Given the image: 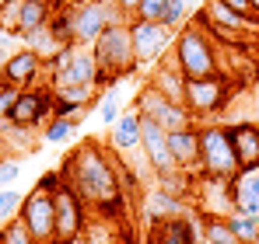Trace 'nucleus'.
I'll return each mask as SVG.
<instances>
[{
    "instance_id": "4",
    "label": "nucleus",
    "mask_w": 259,
    "mask_h": 244,
    "mask_svg": "<svg viewBox=\"0 0 259 244\" xmlns=\"http://www.w3.org/2000/svg\"><path fill=\"white\" fill-rule=\"evenodd\" d=\"M200 171L214 178H235L242 164L235 157V143L224 122H207L200 126Z\"/></svg>"
},
{
    "instance_id": "18",
    "label": "nucleus",
    "mask_w": 259,
    "mask_h": 244,
    "mask_svg": "<svg viewBox=\"0 0 259 244\" xmlns=\"http://www.w3.org/2000/svg\"><path fill=\"white\" fill-rule=\"evenodd\" d=\"M168 147H172V157L179 164V171H186V174L200 171V129H193V126L172 129L168 133Z\"/></svg>"
},
{
    "instance_id": "28",
    "label": "nucleus",
    "mask_w": 259,
    "mask_h": 244,
    "mask_svg": "<svg viewBox=\"0 0 259 244\" xmlns=\"http://www.w3.org/2000/svg\"><path fill=\"white\" fill-rule=\"evenodd\" d=\"M74 136V119H63V115H53L42 129V143H67Z\"/></svg>"
},
{
    "instance_id": "2",
    "label": "nucleus",
    "mask_w": 259,
    "mask_h": 244,
    "mask_svg": "<svg viewBox=\"0 0 259 244\" xmlns=\"http://www.w3.org/2000/svg\"><path fill=\"white\" fill-rule=\"evenodd\" d=\"M91 56L98 63V87L102 84H116L137 67V52H133V35H130V21H112L98 39L91 42Z\"/></svg>"
},
{
    "instance_id": "9",
    "label": "nucleus",
    "mask_w": 259,
    "mask_h": 244,
    "mask_svg": "<svg viewBox=\"0 0 259 244\" xmlns=\"http://www.w3.org/2000/svg\"><path fill=\"white\" fill-rule=\"evenodd\" d=\"M18 216H21V223L28 227V234H32L35 244H53L56 241V213H53V192H49V189L35 185V189L25 196Z\"/></svg>"
},
{
    "instance_id": "7",
    "label": "nucleus",
    "mask_w": 259,
    "mask_h": 244,
    "mask_svg": "<svg viewBox=\"0 0 259 244\" xmlns=\"http://www.w3.org/2000/svg\"><path fill=\"white\" fill-rule=\"evenodd\" d=\"M130 35H133V52L137 63H158L172 52L175 32L165 21H144V18H130Z\"/></svg>"
},
{
    "instance_id": "10",
    "label": "nucleus",
    "mask_w": 259,
    "mask_h": 244,
    "mask_svg": "<svg viewBox=\"0 0 259 244\" xmlns=\"http://www.w3.org/2000/svg\"><path fill=\"white\" fill-rule=\"evenodd\" d=\"M53 213H56V237H60V241H74V237L84 234L88 203L67 185V181H60L56 192H53Z\"/></svg>"
},
{
    "instance_id": "21",
    "label": "nucleus",
    "mask_w": 259,
    "mask_h": 244,
    "mask_svg": "<svg viewBox=\"0 0 259 244\" xmlns=\"http://www.w3.org/2000/svg\"><path fill=\"white\" fill-rule=\"evenodd\" d=\"M112 133H109V140H112V150L116 154H133L137 147H140V136H144V129H140V112L133 108V112H123L116 126H109Z\"/></svg>"
},
{
    "instance_id": "14",
    "label": "nucleus",
    "mask_w": 259,
    "mask_h": 244,
    "mask_svg": "<svg viewBox=\"0 0 259 244\" xmlns=\"http://www.w3.org/2000/svg\"><path fill=\"white\" fill-rule=\"evenodd\" d=\"M200 213H203V216H231V213H235L231 178L203 174V181H200Z\"/></svg>"
},
{
    "instance_id": "38",
    "label": "nucleus",
    "mask_w": 259,
    "mask_h": 244,
    "mask_svg": "<svg viewBox=\"0 0 259 244\" xmlns=\"http://www.w3.org/2000/svg\"><path fill=\"white\" fill-rule=\"evenodd\" d=\"M144 0H119V11L126 14V18H137V7H140Z\"/></svg>"
},
{
    "instance_id": "45",
    "label": "nucleus",
    "mask_w": 259,
    "mask_h": 244,
    "mask_svg": "<svg viewBox=\"0 0 259 244\" xmlns=\"http://www.w3.org/2000/svg\"><path fill=\"white\" fill-rule=\"evenodd\" d=\"M0 230H4V227H0Z\"/></svg>"
},
{
    "instance_id": "8",
    "label": "nucleus",
    "mask_w": 259,
    "mask_h": 244,
    "mask_svg": "<svg viewBox=\"0 0 259 244\" xmlns=\"http://www.w3.org/2000/svg\"><path fill=\"white\" fill-rule=\"evenodd\" d=\"M133 101H137V112H140L144 119H154L158 126H165L168 133H172V129H186V126H193L189 108L179 105V101H172L168 94H161V91L151 87V84H144V87L137 91Z\"/></svg>"
},
{
    "instance_id": "19",
    "label": "nucleus",
    "mask_w": 259,
    "mask_h": 244,
    "mask_svg": "<svg viewBox=\"0 0 259 244\" xmlns=\"http://www.w3.org/2000/svg\"><path fill=\"white\" fill-rule=\"evenodd\" d=\"M144 244H196V223L186 216H168V220H154L147 230Z\"/></svg>"
},
{
    "instance_id": "40",
    "label": "nucleus",
    "mask_w": 259,
    "mask_h": 244,
    "mask_svg": "<svg viewBox=\"0 0 259 244\" xmlns=\"http://www.w3.org/2000/svg\"><path fill=\"white\" fill-rule=\"evenodd\" d=\"M67 7H77V4H88V0H63Z\"/></svg>"
},
{
    "instance_id": "31",
    "label": "nucleus",
    "mask_w": 259,
    "mask_h": 244,
    "mask_svg": "<svg viewBox=\"0 0 259 244\" xmlns=\"http://www.w3.org/2000/svg\"><path fill=\"white\" fill-rule=\"evenodd\" d=\"M0 244H35V241H32V234H28V227L21 223V216H14L11 223H4Z\"/></svg>"
},
{
    "instance_id": "35",
    "label": "nucleus",
    "mask_w": 259,
    "mask_h": 244,
    "mask_svg": "<svg viewBox=\"0 0 259 244\" xmlns=\"http://www.w3.org/2000/svg\"><path fill=\"white\" fill-rule=\"evenodd\" d=\"M18 181V161H0V189H7V185H14Z\"/></svg>"
},
{
    "instance_id": "5",
    "label": "nucleus",
    "mask_w": 259,
    "mask_h": 244,
    "mask_svg": "<svg viewBox=\"0 0 259 244\" xmlns=\"http://www.w3.org/2000/svg\"><path fill=\"white\" fill-rule=\"evenodd\" d=\"M231 101V77L214 74V77H186V98L182 105L189 108L193 119H207V115H224Z\"/></svg>"
},
{
    "instance_id": "43",
    "label": "nucleus",
    "mask_w": 259,
    "mask_h": 244,
    "mask_svg": "<svg viewBox=\"0 0 259 244\" xmlns=\"http://www.w3.org/2000/svg\"><path fill=\"white\" fill-rule=\"evenodd\" d=\"M105 4H116V7H119V0H105Z\"/></svg>"
},
{
    "instance_id": "30",
    "label": "nucleus",
    "mask_w": 259,
    "mask_h": 244,
    "mask_svg": "<svg viewBox=\"0 0 259 244\" xmlns=\"http://www.w3.org/2000/svg\"><path fill=\"white\" fill-rule=\"evenodd\" d=\"M189 0H168V7H165V14H161V21L172 28V32H179V28H186L189 25Z\"/></svg>"
},
{
    "instance_id": "12",
    "label": "nucleus",
    "mask_w": 259,
    "mask_h": 244,
    "mask_svg": "<svg viewBox=\"0 0 259 244\" xmlns=\"http://www.w3.org/2000/svg\"><path fill=\"white\" fill-rule=\"evenodd\" d=\"M53 105H56V98L49 94V91H18V98H14V105H11V112H7V119L14 122V126H39V122L53 112Z\"/></svg>"
},
{
    "instance_id": "25",
    "label": "nucleus",
    "mask_w": 259,
    "mask_h": 244,
    "mask_svg": "<svg viewBox=\"0 0 259 244\" xmlns=\"http://www.w3.org/2000/svg\"><path fill=\"white\" fill-rule=\"evenodd\" d=\"M21 39H25V49H32L42 63H49V59L67 45V42H60L56 35H53V28H49V25H46V28H35V32H28V35H21Z\"/></svg>"
},
{
    "instance_id": "37",
    "label": "nucleus",
    "mask_w": 259,
    "mask_h": 244,
    "mask_svg": "<svg viewBox=\"0 0 259 244\" xmlns=\"http://www.w3.org/2000/svg\"><path fill=\"white\" fill-rule=\"evenodd\" d=\"M224 4L235 7V11H242V14H256V11H252V0H224ZM256 18H259V14H256Z\"/></svg>"
},
{
    "instance_id": "15",
    "label": "nucleus",
    "mask_w": 259,
    "mask_h": 244,
    "mask_svg": "<svg viewBox=\"0 0 259 244\" xmlns=\"http://www.w3.org/2000/svg\"><path fill=\"white\" fill-rule=\"evenodd\" d=\"M196 18H200V21H207V25L235 28V32H252V28H259V18H256V14H242V11L228 7L224 0H207V4L196 11Z\"/></svg>"
},
{
    "instance_id": "13",
    "label": "nucleus",
    "mask_w": 259,
    "mask_h": 244,
    "mask_svg": "<svg viewBox=\"0 0 259 244\" xmlns=\"http://www.w3.org/2000/svg\"><path fill=\"white\" fill-rule=\"evenodd\" d=\"M39 74H42V59H39V56H35L32 49H18L14 56H7V59H4V70H0V84L25 91V87H32V84L39 81Z\"/></svg>"
},
{
    "instance_id": "11",
    "label": "nucleus",
    "mask_w": 259,
    "mask_h": 244,
    "mask_svg": "<svg viewBox=\"0 0 259 244\" xmlns=\"http://www.w3.org/2000/svg\"><path fill=\"white\" fill-rule=\"evenodd\" d=\"M140 129H144L140 147H144L147 161H151V167H154V174L161 178V174L179 171V164H175V157H172V147H168V129L158 126L154 119H144V115H140Z\"/></svg>"
},
{
    "instance_id": "16",
    "label": "nucleus",
    "mask_w": 259,
    "mask_h": 244,
    "mask_svg": "<svg viewBox=\"0 0 259 244\" xmlns=\"http://www.w3.org/2000/svg\"><path fill=\"white\" fill-rule=\"evenodd\" d=\"M228 133H231L235 157L242 164V171H259V122H235V126H228Z\"/></svg>"
},
{
    "instance_id": "44",
    "label": "nucleus",
    "mask_w": 259,
    "mask_h": 244,
    "mask_svg": "<svg viewBox=\"0 0 259 244\" xmlns=\"http://www.w3.org/2000/svg\"><path fill=\"white\" fill-rule=\"evenodd\" d=\"M252 244H259V241H252Z\"/></svg>"
},
{
    "instance_id": "1",
    "label": "nucleus",
    "mask_w": 259,
    "mask_h": 244,
    "mask_svg": "<svg viewBox=\"0 0 259 244\" xmlns=\"http://www.w3.org/2000/svg\"><path fill=\"white\" fill-rule=\"evenodd\" d=\"M63 181L84 199L88 206H105V203H116L123 199V174L119 167L112 164L109 154H102V147L95 140L81 143L77 150L67 154V161L60 167Z\"/></svg>"
},
{
    "instance_id": "24",
    "label": "nucleus",
    "mask_w": 259,
    "mask_h": 244,
    "mask_svg": "<svg viewBox=\"0 0 259 244\" xmlns=\"http://www.w3.org/2000/svg\"><path fill=\"white\" fill-rule=\"evenodd\" d=\"M53 18L49 0H21V18H18V35H28L35 28H46Z\"/></svg>"
},
{
    "instance_id": "34",
    "label": "nucleus",
    "mask_w": 259,
    "mask_h": 244,
    "mask_svg": "<svg viewBox=\"0 0 259 244\" xmlns=\"http://www.w3.org/2000/svg\"><path fill=\"white\" fill-rule=\"evenodd\" d=\"M165 7H168V0H144V4L137 7V18H144V21H161Z\"/></svg>"
},
{
    "instance_id": "3",
    "label": "nucleus",
    "mask_w": 259,
    "mask_h": 244,
    "mask_svg": "<svg viewBox=\"0 0 259 244\" xmlns=\"http://www.w3.org/2000/svg\"><path fill=\"white\" fill-rule=\"evenodd\" d=\"M172 56L179 63V70L186 77H214L221 74V63H217V42L207 35L203 25H186L175 32L172 42Z\"/></svg>"
},
{
    "instance_id": "32",
    "label": "nucleus",
    "mask_w": 259,
    "mask_h": 244,
    "mask_svg": "<svg viewBox=\"0 0 259 244\" xmlns=\"http://www.w3.org/2000/svg\"><path fill=\"white\" fill-rule=\"evenodd\" d=\"M18 18H21V0H4L0 4V28L18 35Z\"/></svg>"
},
{
    "instance_id": "6",
    "label": "nucleus",
    "mask_w": 259,
    "mask_h": 244,
    "mask_svg": "<svg viewBox=\"0 0 259 244\" xmlns=\"http://www.w3.org/2000/svg\"><path fill=\"white\" fill-rule=\"evenodd\" d=\"M67 11H70V39L77 45H91L112 21L126 18L116 4H105V0H88V4L67 7Z\"/></svg>"
},
{
    "instance_id": "23",
    "label": "nucleus",
    "mask_w": 259,
    "mask_h": 244,
    "mask_svg": "<svg viewBox=\"0 0 259 244\" xmlns=\"http://www.w3.org/2000/svg\"><path fill=\"white\" fill-rule=\"evenodd\" d=\"M144 213H147V220L154 223V220H168V216H182L186 213V203L172 196V192H165V189H154L151 196H147V203H144Z\"/></svg>"
},
{
    "instance_id": "36",
    "label": "nucleus",
    "mask_w": 259,
    "mask_h": 244,
    "mask_svg": "<svg viewBox=\"0 0 259 244\" xmlns=\"http://www.w3.org/2000/svg\"><path fill=\"white\" fill-rule=\"evenodd\" d=\"M14 98H18V87L0 84V119H7V112H11V105H14Z\"/></svg>"
},
{
    "instance_id": "42",
    "label": "nucleus",
    "mask_w": 259,
    "mask_h": 244,
    "mask_svg": "<svg viewBox=\"0 0 259 244\" xmlns=\"http://www.w3.org/2000/svg\"><path fill=\"white\" fill-rule=\"evenodd\" d=\"M252 11H256V14H259V0H252Z\"/></svg>"
},
{
    "instance_id": "29",
    "label": "nucleus",
    "mask_w": 259,
    "mask_h": 244,
    "mask_svg": "<svg viewBox=\"0 0 259 244\" xmlns=\"http://www.w3.org/2000/svg\"><path fill=\"white\" fill-rule=\"evenodd\" d=\"M119 101H123V98H119L116 87L102 91V98H98V119L105 122V126H116V119L123 115V112H119Z\"/></svg>"
},
{
    "instance_id": "20",
    "label": "nucleus",
    "mask_w": 259,
    "mask_h": 244,
    "mask_svg": "<svg viewBox=\"0 0 259 244\" xmlns=\"http://www.w3.org/2000/svg\"><path fill=\"white\" fill-rule=\"evenodd\" d=\"M151 87H158L161 94H168L172 101L182 105V98H186V74L179 70V63H175V56L168 52L165 59H158L154 63V70H151V77H147Z\"/></svg>"
},
{
    "instance_id": "26",
    "label": "nucleus",
    "mask_w": 259,
    "mask_h": 244,
    "mask_svg": "<svg viewBox=\"0 0 259 244\" xmlns=\"http://www.w3.org/2000/svg\"><path fill=\"white\" fill-rule=\"evenodd\" d=\"M203 241L207 244H238L228 216H207L203 220Z\"/></svg>"
},
{
    "instance_id": "33",
    "label": "nucleus",
    "mask_w": 259,
    "mask_h": 244,
    "mask_svg": "<svg viewBox=\"0 0 259 244\" xmlns=\"http://www.w3.org/2000/svg\"><path fill=\"white\" fill-rule=\"evenodd\" d=\"M49 28H53V35H56L60 42H74L70 39V11L53 14V18H49Z\"/></svg>"
},
{
    "instance_id": "22",
    "label": "nucleus",
    "mask_w": 259,
    "mask_h": 244,
    "mask_svg": "<svg viewBox=\"0 0 259 244\" xmlns=\"http://www.w3.org/2000/svg\"><path fill=\"white\" fill-rule=\"evenodd\" d=\"M231 196L238 213L259 216V171H238L231 178Z\"/></svg>"
},
{
    "instance_id": "27",
    "label": "nucleus",
    "mask_w": 259,
    "mask_h": 244,
    "mask_svg": "<svg viewBox=\"0 0 259 244\" xmlns=\"http://www.w3.org/2000/svg\"><path fill=\"white\" fill-rule=\"evenodd\" d=\"M228 223H231V230H235V237H238V244H252L259 241V216H249V213H231L228 216Z\"/></svg>"
},
{
    "instance_id": "39",
    "label": "nucleus",
    "mask_w": 259,
    "mask_h": 244,
    "mask_svg": "<svg viewBox=\"0 0 259 244\" xmlns=\"http://www.w3.org/2000/svg\"><path fill=\"white\" fill-rule=\"evenodd\" d=\"M252 119L259 122V91H256V98H252Z\"/></svg>"
},
{
    "instance_id": "17",
    "label": "nucleus",
    "mask_w": 259,
    "mask_h": 244,
    "mask_svg": "<svg viewBox=\"0 0 259 244\" xmlns=\"http://www.w3.org/2000/svg\"><path fill=\"white\" fill-rule=\"evenodd\" d=\"M70 84H95L98 87V63H95L91 49L77 45L74 56H70V63L60 74H53V87H70Z\"/></svg>"
},
{
    "instance_id": "41",
    "label": "nucleus",
    "mask_w": 259,
    "mask_h": 244,
    "mask_svg": "<svg viewBox=\"0 0 259 244\" xmlns=\"http://www.w3.org/2000/svg\"><path fill=\"white\" fill-rule=\"evenodd\" d=\"M4 59H7V56H4V49H0V70H4Z\"/></svg>"
}]
</instances>
